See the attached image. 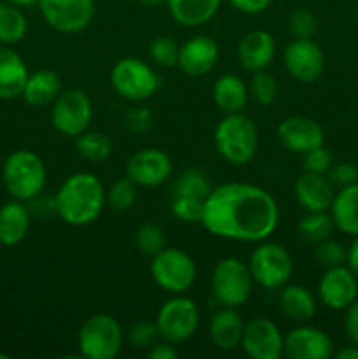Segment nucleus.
Listing matches in <instances>:
<instances>
[{
  "label": "nucleus",
  "instance_id": "nucleus-46",
  "mask_svg": "<svg viewBox=\"0 0 358 359\" xmlns=\"http://www.w3.org/2000/svg\"><path fill=\"white\" fill-rule=\"evenodd\" d=\"M228 2L242 14H260L270 6L272 0H228Z\"/></svg>",
  "mask_w": 358,
  "mask_h": 359
},
{
  "label": "nucleus",
  "instance_id": "nucleus-17",
  "mask_svg": "<svg viewBox=\"0 0 358 359\" xmlns=\"http://www.w3.org/2000/svg\"><path fill=\"white\" fill-rule=\"evenodd\" d=\"M276 135L284 149L295 154H302V156L309 151L323 146L325 142V133H323L321 126L314 119L305 118V116L284 118L277 126Z\"/></svg>",
  "mask_w": 358,
  "mask_h": 359
},
{
  "label": "nucleus",
  "instance_id": "nucleus-38",
  "mask_svg": "<svg viewBox=\"0 0 358 359\" xmlns=\"http://www.w3.org/2000/svg\"><path fill=\"white\" fill-rule=\"evenodd\" d=\"M206 200L192 195H172V214L183 223H200Z\"/></svg>",
  "mask_w": 358,
  "mask_h": 359
},
{
  "label": "nucleus",
  "instance_id": "nucleus-16",
  "mask_svg": "<svg viewBox=\"0 0 358 359\" xmlns=\"http://www.w3.org/2000/svg\"><path fill=\"white\" fill-rule=\"evenodd\" d=\"M171 158L157 147H146V149L137 151L126 163V177H130L137 186H142V188H154V186L164 184L171 177Z\"/></svg>",
  "mask_w": 358,
  "mask_h": 359
},
{
  "label": "nucleus",
  "instance_id": "nucleus-32",
  "mask_svg": "<svg viewBox=\"0 0 358 359\" xmlns=\"http://www.w3.org/2000/svg\"><path fill=\"white\" fill-rule=\"evenodd\" d=\"M336 224L330 214L326 212H307L298 221V235L311 244L325 241L332 237Z\"/></svg>",
  "mask_w": 358,
  "mask_h": 359
},
{
  "label": "nucleus",
  "instance_id": "nucleus-33",
  "mask_svg": "<svg viewBox=\"0 0 358 359\" xmlns=\"http://www.w3.org/2000/svg\"><path fill=\"white\" fill-rule=\"evenodd\" d=\"M137 188L139 186L130 177H121L112 182L109 191H105V203H109L112 210L125 212L130 210L137 202Z\"/></svg>",
  "mask_w": 358,
  "mask_h": 359
},
{
  "label": "nucleus",
  "instance_id": "nucleus-5",
  "mask_svg": "<svg viewBox=\"0 0 358 359\" xmlns=\"http://www.w3.org/2000/svg\"><path fill=\"white\" fill-rule=\"evenodd\" d=\"M77 346L83 358L114 359L121 353L123 333L112 316L93 314L83 323L77 335Z\"/></svg>",
  "mask_w": 358,
  "mask_h": 359
},
{
  "label": "nucleus",
  "instance_id": "nucleus-30",
  "mask_svg": "<svg viewBox=\"0 0 358 359\" xmlns=\"http://www.w3.org/2000/svg\"><path fill=\"white\" fill-rule=\"evenodd\" d=\"M27 34V18L13 4H0V42L16 44Z\"/></svg>",
  "mask_w": 358,
  "mask_h": 359
},
{
  "label": "nucleus",
  "instance_id": "nucleus-7",
  "mask_svg": "<svg viewBox=\"0 0 358 359\" xmlns=\"http://www.w3.org/2000/svg\"><path fill=\"white\" fill-rule=\"evenodd\" d=\"M253 277L248 263L237 258H225L214 266L211 277L213 294L223 307L239 309L249 300L253 290Z\"/></svg>",
  "mask_w": 358,
  "mask_h": 359
},
{
  "label": "nucleus",
  "instance_id": "nucleus-29",
  "mask_svg": "<svg viewBox=\"0 0 358 359\" xmlns=\"http://www.w3.org/2000/svg\"><path fill=\"white\" fill-rule=\"evenodd\" d=\"M60 93H62V83H60L58 74L42 69L28 76L21 97L32 107H42V105L53 104Z\"/></svg>",
  "mask_w": 358,
  "mask_h": 359
},
{
  "label": "nucleus",
  "instance_id": "nucleus-44",
  "mask_svg": "<svg viewBox=\"0 0 358 359\" xmlns=\"http://www.w3.org/2000/svg\"><path fill=\"white\" fill-rule=\"evenodd\" d=\"M151 119H153V116H151V112L147 111V109H132V111L126 114L125 118V125L128 126L132 132H144V130H147L151 126Z\"/></svg>",
  "mask_w": 358,
  "mask_h": 359
},
{
  "label": "nucleus",
  "instance_id": "nucleus-3",
  "mask_svg": "<svg viewBox=\"0 0 358 359\" xmlns=\"http://www.w3.org/2000/svg\"><path fill=\"white\" fill-rule=\"evenodd\" d=\"M214 147L225 161L232 165H248L258 149V132L251 118L242 112L225 114L214 130Z\"/></svg>",
  "mask_w": 358,
  "mask_h": 359
},
{
  "label": "nucleus",
  "instance_id": "nucleus-40",
  "mask_svg": "<svg viewBox=\"0 0 358 359\" xmlns=\"http://www.w3.org/2000/svg\"><path fill=\"white\" fill-rule=\"evenodd\" d=\"M290 30L297 39H312L318 30V20L309 9H295L290 16Z\"/></svg>",
  "mask_w": 358,
  "mask_h": 359
},
{
  "label": "nucleus",
  "instance_id": "nucleus-1",
  "mask_svg": "<svg viewBox=\"0 0 358 359\" xmlns=\"http://www.w3.org/2000/svg\"><path fill=\"white\" fill-rule=\"evenodd\" d=\"M200 223L214 237L258 244L276 231L279 207L260 186L225 182L207 195Z\"/></svg>",
  "mask_w": 358,
  "mask_h": 359
},
{
  "label": "nucleus",
  "instance_id": "nucleus-43",
  "mask_svg": "<svg viewBox=\"0 0 358 359\" xmlns=\"http://www.w3.org/2000/svg\"><path fill=\"white\" fill-rule=\"evenodd\" d=\"M326 175L336 188H346L358 182V167L350 161H343V163L332 165Z\"/></svg>",
  "mask_w": 358,
  "mask_h": 359
},
{
  "label": "nucleus",
  "instance_id": "nucleus-25",
  "mask_svg": "<svg viewBox=\"0 0 358 359\" xmlns=\"http://www.w3.org/2000/svg\"><path fill=\"white\" fill-rule=\"evenodd\" d=\"M242 330H244V323L237 309L223 307L211 319L209 335L218 349L232 351L241 346Z\"/></svg>",
  "mask_w": 358,
  "mask_h": 359
},
{
  "label": "nucleus",
  "instance_id": "nucleus-28",
  "mask_svg": "<svg viewBox=\"0 0 358 359\" xmlns=\"http://www.w3.org/2000/svg\"><path fill=\"white\" fill-rule=\"evenodd\" d=\"M279 309L291 321L305 323L314 318L316 300L307 287L300 284H284L279 291Z\"/></svg>",
  "mask_w": 358,
  "mask_h": 359
},
{
  "label": "nucleus",
  "instance_id": "nucleus-14",
  "mask_svg": "<svg viewBox=\"0 0 358 359\" xmlns=\"http://www.w3.org/2000/svg\"><path fill=\"white\" fill-rule=\"evenodd\" d=\"M288 74L298 83H314L325 70V55L312 39H295L283 55Z\"/></svg>",
  "mask_w": 358,
  "mask_h": 359
},
{
  "label": "nucleus",
  "instance_id": "nucleus-37",
  "mask_svg": "<svg viewBox=\"0 0 358 359\" xmlns=\"http://www.w3.org/2000/svg\"><path fill=\"white\" fill-rule=\"evenodd\" d=\"M147 55L154 65L161 67V69H172V67L178 65L179 46L174 39L160 35V37L151 41Z\"/></svg>",
  "mask_w": 358,
  "mask_h": 359
},
{
  "label": "nucleus",
  "instance_id": "nucleus-35",
  "mask_svg": "<svg viewBox=\"0 0 358 359\" xmlns=\"http://www.w3.org/2000/svg\"><path fill=\"white\" fill-rule=\"evenodd\" d=\"M211 182L207 175L199 168H188L178 177L174 184V195H192L199 198H207L211 193Z\"/></svg>",
  "mask_w": 358,
  "mask_h": 359
},
{
  "label": "nucleus",
  "instance_id": "nucleus-52",
  "mask_svg": "<svg viewBox=\"0 0 358 359\" xmlns=\"http://www.w3.org/2000/svg\"><path fill=\"white\" fill-rule=\"evenodd\" d=\"M357 20H358V11H357Z\"/></svg>",
  "mask_w": 358,
  "mask_h": 359
},
{
  "label": "nucleus",
  "instance_id": "nucleus-22",
  "mask_svg": "<svg viewBox=\"0 0 358 359\" xmlns=\"http://www.w3.org/2000/svg\"><path fill=\"white\" fill-rule=\"evenodd\" d=\"M27 63L11 48H0V100H13L23 95L28 79Z\"/></svg>",
  "mask_w": 358,
  "mask_h": 359
},
{
  "label": "nucleus",
  "instance_id": "nucleus-10",
  "mask_svg": "<svg viewBox=\"0 0 358 359\" xmlns=\"http://www.w3.org/2000/svg\"><path fill=\"white\" fill-rule=\"evenodd\" d=\"M199 321L200 314L195 302L183 294H175L174 298L161 305L154 325H157L160 339L175 346V344L186 342L195 335Z\"/></svg>",
  "mask_w": 358,
  "mask_h": 359
},
{
  "label": "nucleus",
  "instance_id": "nucleus-27",
  "mask_svg": "<svg viewBox=\"0 0 358 359\" xmlns=\"http://www.w3.org/2000/svg\"><path fill=\"white\" fill-rule=\"evenodd\" d=\"M330 216L337 230L351 237H358V182L340 188L336 193Z\"/></svg>",
  "mask_w": 358,
  "mask_h": 359
},
{
  "label": "nucleus",
  "instance_id": "nucleus-39",
  "mask_svg": "<svg viewBox=\"0 0 358 359\" xmlns=\"http://www.w3.org/2000/svg\"><path fill=\"white\" fill-rule=\"evenodd\" d=\"M314 245V259L321 266L332 269V266L346 265L347 249L339 241H333V238L329 237Z\"/></svg>",
  "mask_w": 358,
  "mask_h": 359
},
{
  "label": "nucleus",
  "instance_id": "nucleus-23",
  "mask_svg": "<svg viewBox=\"0 0 358 359\" xmlns=\"http://www.w3.org/2000/svg\"><path fill=\"white\" fill-rule=\"evenodd\" d=\"M248 84L237 74H223L216 79L213 86V100L218 111L223 114H235L244 111L248 104Z\"/></svg>",
  "mask_w": 358,
  "mask_h": 359
},
{
  "label": "nucleus",
  "instance_id": "nucleus-31",
  "mask_svg": "<svg viewBox=\"0 0 358 359\" xmlns=\"http://www.w3.org/2000/svg\"><path fill=\"white\" fill-rule=\"evenodd\" d=\"M76 149L81 158L91 163L107 160L112 153V142L100 132H83L76 137Z\"/></svg>",
  "mask_w": 358,
  "mask_h": 359
},
{
  "label": "nucleus",
  "instance_id": "nucleus-41",
  "mask_svg": "<svg viewBox=\"0 0 358 359\" xmlns=\"http://www.w3.org/2000/svg\"><path fill=\"white\" fill-rule=\"evenodd\" d=\"M158 330L154 323L140 321L137 325H133L128 332V340L133 347L137 349H151V347L157 344L158 339Z\"/></svg>",
  "mask_w": 358,
  "mask_h": 359
},
{
  "label": "nucleus",
  "instance_id": "nucleus-48",
  "mask_svg": "<svg viewBox=\"0 0 358 359\" xmlns=\"http://www.w3.org/2000/svg\"><path fill=\"white\" fill-rule=\"evenodd\" d=\"M346 265L354 276L358 277V237H354V241L351 242V245L347 248V258Z\"/></svg>",
  "mask_w": 358,
  "mask_h": 359
},
{
  "label": "nucleus",
  "instance_id": "nucleus-36",
  "mask_svg": "<svg viewBox=\"0 0 358 359\" xmlns=\"http://www.w3.org/2000/svg\"><path fill=\"white\" fill-rule=\"evenodd\" d=\"M133 241L142 255L153 258L154 255L165 249V231L154 223H144L135 230Z\"/></svg>",
  "mask_w": 358,
  "mask_h": 359
},
{
  "label": "nucleus",
  "instance_id": "nucleus-21",
  "mask_svg": "<svg viewBox=\"0 0 358 359\" xmlns=\"http://www.w3.org/2000/svg\"><path fill=\"white\" fill-rule=\"evenodd\" d=\"M276 56V41L265 30L248 32L237 46V58L246 70H265Z\"/></svg>",
  "mask_w": 358,
  "mask_h": 359
},
{
  "label": "nucleus",
  "instance_id": "nucleus-47",
  "mask_svg": "<svg viewBox=\"0 0 358 359\" xmlns=\"http://www.w3.org/2000/svg\"><path fill=\"white\" fill-rule=\"evenodd\" d=\"M178 356L179 353L175 351L174 344L171 342L154 344L151 349H147V358L150 359H175Z\"/></svg>",
  "mask_w": 358,
  "mask_h": 359
},
{
  "label": "nucleus",
  "instance_id": "nucleus-20",
  "mask_svg": "<svg viewBox=\"0 0 358 359\" xmlns=\"http://www.w3.org/2000/svg\"><path fill=\"white\" fill-rule=\"evenodd\" d=\"M336 186L326 174L305 172L295 182V198L307 212H326L336 198Z\"/></svg>",
  "mask_w": 358,
  "mask_h": 359
},
{
  "label": "nucleus",
  "instance_id": "nucleus-8",
  "mask_svg": "<svg viewBox=\"0 0 358 359\" xmlns=\"http://www.w3.org/2000/svg\"><path fill=\"white\" fill-rule=\"evenodd\" d=\"M150 270L157 286L172 294L186 293L197 279V266L192 256L174 248H165L154 255Z\"/></svg>",
  "mask_w": 358,
  "mask_h": 359
},
{
  "label": "nucleus",
  "instance_id": "nucleus-4",
  "mask_svg": "<svg viewBox=\"0 0 358 359\" xmlns=\"http://www.w3.org/2000/svg\"><path fill=\"white\" fill-rule=\"evenodd\" d=\"M46 177L48 174H46L44 161L32 151H14L4 163V186L11 196L21 202L37 198L44 189Z\"/></svg>",
  "mask_w": 358,
  "mask_h": 359
},
{
  "label": "nucleus",
  "instance_id": "nucleus-13",
  "mask_svg": "<svg viewBox=\"0 0 358 359\" xmlns=\"http://www.w3.org/2000/svg\"><path fill=\"white\" fill-rule=\"evenodd\" d=\"M241 347L251 359H279L284 356V337L274 321L253 318L242 330Z\"/></svg>",
  "mask_w": 358,
  "mask_h": 359
},
{
  "label": "nucleus",
  "instance_id": "nucleus-11",
  "mask_svg": "<svg viewBox=\"0 0 358 359\" xmlns=\"http://www.w3.org/2000/svg\"><path fill=\"white\" fill-rule=\"evenodd\" d=\"M93 118L91 100L83 90H65L56 97L51 109V123L56 132L76 139L86 132Z\"/></svg>",
  "mask_w": 358,
  "mask_h": 359
},
{
  "label": "nucleus",
  "instance_id": "nucleus-2",
  "mask_svg": "<svg viewBox=\"0 0 358 359\" xmlns=\"http://www.w3.org/2000/svg\"><path fill=\"white\" fill-rule=\"evenodd\" d=\"M55 212L70 226L95 223L105 205V189L100 179L90 172H77L62 182L55 195Z\"/></svg>",
  "mask_w": 358,
  "mask_h": 359
},
{
  "label": "nucleus",
  "instance_id": "nucleus-51",
  "mask_svg": "<svg viewBox=\"0 0 358 359\" xmlns=\"http://www.w3.org/2000/svg\"><path fill=\"white\" fill-rule=\"evenodd\" d=\"M139 2L146 7H158L167 2V0H139Z\"/></svg>",
  "mask_w": 358,
  "mask_h": 359
},
{
  "label": "nucleus",
  "instance_id": "nucleus-50",
  "mask_svg": "<svg viewBox=\"0 0 358 359\" xmlns=\"http://www.w3.org/2000/svg\"><path fill=\"white\" fill-rule=\"evenodd\" d=\"M9 4H13V6H18V7H28V6H34V4H37L39 0H7Z\"/></svg>",
  "mask_w": 358,
  "mask_h": 359
},
{
  "label": "nucleus",
  "instance_id": "nucleus-49",
  "mask_svg": "<svg viewBox=\"0 0 358 359\" xmlns=\"http://www.w3.org/2000/svg\"><path fill=\"white\" fill-rule=\"evenodd\" d=\"M333 356L337 359H358V344L343 347V349H339L337 353H333Z\"/></svg>",
  "mask_w": 358,
  "mask_h": 359
},
{
  "label": "nucleus",
  "instance_id": "nucleus-24",
  "mask_svg": "<svg viewBox=\"0 0 358 359\" xmlns=\"http://www.w3.org/2000/svg\"><path fill=\"white\" fill-rule=\"evenodd\" d=\"M30 228V210L21 200L14 198L0 207V244L13 248L18 245Z\"/></svg>",
  "mask_w": 358,
  "mask_h": 359
},
{
  "label": "nucleus",
  "instance_id": "nucleus-6",
  "mask_svg": "<svg viewBox=\"0 0 358 359\" xmlns=\"http://www.w3.org/2000/svg\"><path fill=\"white\" fill-rule=\"evenodd\" d=\"M249 272L253 280L263 290H281L290 283L293 259L286 248L276 242H258L249 256Z\"/></svg>",
  "mask_w": 358,
  "mask_h": 359
},
{
  "label": "nucleus",
  "instance_id": "nucleus-9",
  "mask_svg": "<svg viewBox=\"0 0 358 359\" xmlns=\"http://www.w3.org/2000/svg\"><path fill=\"white\" fill-rule=\"evenodd\" d=\"M111 84L125 100L142 102L157 93L160 83L150 63L139 58H121L112 67Z\"/></svg>",
  "mask_w": 358,
  "mask_h": 359
},
{
  "label": "nucleus",
  "instance_id": "nucleus-19",
  "mask_svg": "<svg viewBox=\"0 0 358 359\" xmlns=\"http://www.w3.org/2000/svg\"><path fill=\"white\" fill-rule=\"evenodd\" d=\"M220 60V46L207 35H195L179 48L178 67L192 77L209 74Z\"/></svg>",
  "mask_w": 358,
  "mask_h": 359
},
{
  "label": "nucleus",
  "instance_id": "nucleus-26",
  "mask_svg": "<svg viewBox=\"0 0 358 359\" xmlns=\"http://www.w3.org/2000/svg\"><path fill=\"white\" fill-rule=\"evenodd\" d=\"M165 4L175 23L193 28L213 20L221 0H167Z\"/></svg>",
  "mask_w": 358,
  "mask_h": 359
},
{
  "label": "nucleus",
  "instance_id": "nucleus-42",
  "mask_svg": "<svg viewBox=\"0 0 358 359\" xmlns=\"http://www.w3.org/2000/svg\"><path fill=\"white\" fill-rule=\"evenodd\" d=\"M333 165L332 153L325 146H319L316 149L304 154V170L312 174H329Z\"/></svg>",
  "mask_w": 358,
  "mask_h": 359
},
{
  "label": "nucleus",
  "instance_id": "nucleus-45",
  "mask_svg": "<svg viewBox=\"0 0 358 359\" xmlns=\"http://www.w3.org/2000/svg\"><path fill=\"white\" fill-rule=\"evenodd\" d=\"M344 333L351 344H358V298L346 309L344 316Z\"/></svg>",
  "mask_w": 358,
  "mask_h": 359
},
{
  "label": "nucleus",
  "instance_id": "nucleus-15",
  "mask_svg": "<svg viewBox=\"0 0 358 359\" xmlns=\"http://www.w3.org/2000/svg\"><path fill=\"white\" fill-rule=\"evenodd\" d=\"M318 294L330 311H346L358 298V277L347 265L326 269L318 283Z\"/></svg>",
  "mask_w": 358,
  "mask_h": 359
},
{
  "label": "nucleus",
  "instance_id": "nucleus-18",
  "mask_svg": "<svg viewBox=\"0 0 358 359\" xmlns=\"http://www.w3.org/2000/svg\"><path fill=\"white\" fill-rule=\"evenodd\" d=\"M284 356L290 359H329L333 356V342L321 330L298 326L284 337Z\"/></svg>",
  "mask_w": 358,
  "mask_h": 359
},
{
  "label": "nucleus",
  "instance_id": "nucleus-34",
  "mask_svg": "<svg viewBox=\"0 0 358 359\" xmlns=\"http://www.w3.org/2000/svg\"><path fill=\"white\" fill-rule=\"evenodd\" d=\"M249 97L256 102L262 107H269L276 102L277 93H279V88H277L276 79H274L272 74L265 72V70H258V72H253L251 81H249Z\"/></svg>",
  "mask_w": 358,
  "mask_h": 359
},
{
  "label": "nucleus",
  "instance_id": "nucleus-12",
  "mask_svg": "<svg viewBox=\"0 0 358 359\" xmlns=\"http://www.w3.org/2000/svg\"><path fill=\"white\" fill-rule=\"evenodd\" d=\"M46 23L62 34H77L91 23L95 0H39Z\"/></svg>",
  "mask_w": 358,
  "mask_h": 359
}]
</instances>
